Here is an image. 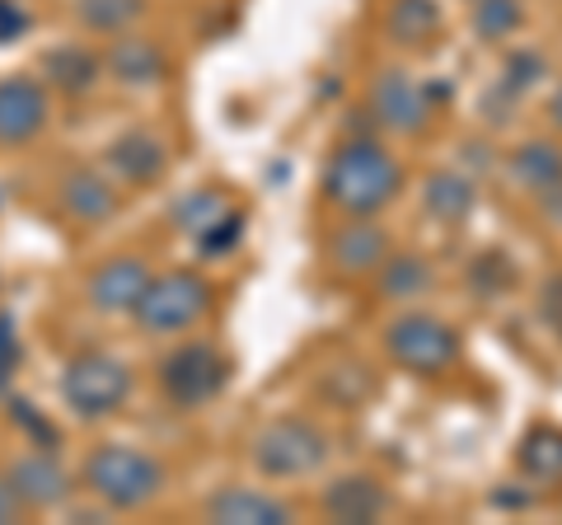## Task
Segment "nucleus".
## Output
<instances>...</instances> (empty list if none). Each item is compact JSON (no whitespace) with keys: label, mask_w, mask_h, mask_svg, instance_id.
Segmentation results:
<instances>
[{"label":"nucleus","mask_w":562,"mask_h":525,"mask_svg":"<svg viewBox=\"0 0 562 525\" xmlns=\"http://www.w3.org/2000/svg\"><path fill=\"white\" fill-rule=\"evenodd\" d=\"M384 353L408 376H441L460 361V334L427 310H408L384 324Z\"/></svg>","instance_id":"7"},{"label":"nucleus","mask_w":562,"mask_h":525,"mask_svg":"<svg viewBox=\"0 0 562 525\" xmlns=\"http://www.w3.org/2000/svg\"><path fill=\"white\" fill-rule=\"evenodd\" d=\"M535 202H539V216H549V225H562V179L553 188H543Z\"/></svg>","instance_id":"35"},{"label":"nucleus","mask_w":562,"mask_h":525,"mask_svg":"<svg viewBox=\"0 0 562 525\" xmlns=\"http://www.w3.org/2000/svg\"><path fill=\"white\" fill-rule=\"evenodd\" d=\"M10 417H14V427H24V432L33 436V446H43V450H52V446H57V442H61V436H57V427H52V423H47V417H43L38 409H33V404H29V399H14V404H10Z\"/></svg>","instance_id":"30"},{"label":"nucleus","mask_w":562,"mask_h":525,"mask_svg":"<svg viewBox=\"0 0 562 525\" xmlns=\"http://www.w3.org/2000/svg\"><path fill=\"white\" fill-rule=\"evenodd\" d=\"M390 254V231L371 216H347L328 235V268L338 277H375Z\"/></svg>","instance_id":"9"},{"label":"nucleus","mask_w":562,"mask_h":525,"mask_svg":"<svg viewBox=\"0 0 562 525\" xmlns=\"http://www.w3.org/2000/svg\"><path fill=\"white\" fill-rule=\"evenodd\" d=\"M231 192L225 188H198V192H188V198H179V206H173V225L188 235V239H198L202 231H211L225 212H231Z\"/></svg>","instance_id":"25"},{"label":"nucleus","mask_w":562,"mask_h":525,"mask_svg":"<svg viewBox=\"0 0 562 525\" xmlns=\"http://www.w3.org/2000/svg\"><path fill=\"white\" fill-rule=\"evenodd\" d=\"M549 118H553V127H562V85L549 94Z\"/></svg>","instance_id":"36"},{"label":"nucleus","mask_w":562,"mask_h":525,"mask_svg":"<svg viewBox=\"0 0 562 525\" xmlns=\"http://www.w3.org/2000/svg\"><path fill=\"white\" fill-rule=\"evenodd\" d=\"M103 71L117 85H127V90H150V85H160L169 76V57L155 38L132 29V33H122V38H113V47L103 52Z\"/></svg>","instance_id":"14"},{"label":"nucleus","mask_w":562,"mask_h":525,"mask_svg":"<svg viewBox=\"0 0 562 525\" xmlns=\"http://www.w3.org/2000/svg\"><path fill=\"white\" fill-rule=\"evenodd\" d=\"M473 287H479V295H483V301H492V295H502L506 287H512V262H506L502 254H483L479 262H473Z\"/></svg>","instance_id":"29"},{"label":"nucleus","mask_w":562,"mask_h":525,"mask_svg":"<svg viewBox=\"0 0 562 525\" xmlns=\"http://www.w3.org/2000/svg\"><path fill=\"white\" fill-rule=\"evenodd\" d=\"M202 516L211 525H286L295 521V506L281 502L272 493H262V488H221V493H211L202 502Z\"/></svg>","instance_id":"13"},{"label":"nucleus","mask_w":562,"mask_h":525,"mask_svg":"<svg viewBox=\"0 0 562 525\" xmlns=\"http://www.w3.org/2000/svg\"><path fill=\"white\" fill-rule=\"evenodd\" d=\"M109 169L117 183H132V188H155L169 169V146L160 142L155 132H122L109 142Z\"/></svg>","instance_id":"15"},{"label":"nucleus","mask_w":562,"mask_h":525,"mask_svg":"<svg viewBox=\"0 0 562 525\" xmlns=\"http://www.w3.org/2000/svg\"><path fill=\"white\" fill-rule=\"evenodd\" d=\"M328 432L310 417H272L268 427L254 436L249 446V460L262 479H305V474H319L328 465Z\"/></svg>","instance_id":"6"},{"label":"nucleus","mask_w":562,"mask_h":525,"mask_svg":"<svg viewBox=\"0 0 562 525\" xmlns=\"http://www.w3.org/2000/svg\"><path fill=\"white\" fill-rule=\"evenodd\" d=\"M516 465L535 483H562V427H530L520 436Z\"/></svg>","instance_id":"24"},{"label":"nucleus","mask_w":562,"mask_h":525,"mask_svg":"<svg viewBox=\"0 0 562 525\" xmlns=\"http://www.w3.org/2000/svg\"><path fill=\"white\" fill-rule=\"evenodd\" d=\"M80 483H85V493L99 498L109 512H140V506H150L165 493V465L140 446L103 442L85 455Z\"/></svg>","instance_id":"2"},{"label":"nucleus","mask_w":562,"mask_h":525,"mask_svg":"<svg viewBox=\"0 0 562 525\" xmlns=\"http://www.w3.org/2000/svg\"><path fill=\"white\" fill-rule=\"evenodd\" d=\"M244 225H249V216H244L239 206H231V212H225L216 225H211V231H202L192 244H198L202 258H225V254H235V244L244 239Z\"/></svg>","instance_id":"27"},{"label":"nucleus","mask_w":562,"mask_h":525,"mask_svg":"<svg viewBox=\"0 0 562 525\" xmlns=\"http://www.w3.org/2000/svg\"><path fill=\"white\" fill-rule=\"evenodd\" d=\"M506 174L516 179L520 192H539L553 188L562 179V146L553 142V136H530V142H520L512 150V160H506Z\"/></svg>","instance_id":"21"},{"label":"nucleus","mask_w":562,"mask_h":525,"mask_svg":"<svg viewBox=\"0 0 562 525\" xmlns=\"http://www.w3.org/2000/svg\"><path fill=\"white\" fill-rule=\"evenodd\" d=\"M29 29H33V14H29L24 0H0V47L20 43Z\"/></svg>","instance_id":"32"},{"label":"nucleus","mask_w":562,"mask_h":525,"mask_svg":"<svg viewBox=\"0 0 562 525\" xmlns=\"http://www.w3.org/2000/svg\"><path fill=\"white\" fill-rule=\"evenodd\" d=\"M211 295H216V287H211L202 272L169 268V272L150 277V287L140 291L132 320L146 338H169V334H183V328H192L202 320L211 310Z\"/></svg>","instance_id":"5"},{"label":"nucleus","mask_w":562,"mask_h":525,"mask_svg":"<svg viewBox=\"0 0 562 525\" xmlns=\"http://www.w3.org/2000/svg\"><path fill=\"white\" fill-rule=\"evenodd\" d=\"M132 399V371L127 361L103 353V347H80L61 366V404L80 423H103Z\"/></svg>","instance_id":"3"},{"label":"nucleus","mask_w":562,"mask_h":525,"mask_svg":"<svg viewBox=\"0 0 562 525\" xmlns=\"http://www.w3.org/2000/svg\"><path fill=\"white\" fill-rule=\"evenodd\" d=\"M431 287H436V272L422 254H390L384 268L375 272V295H384V301H417Z\"/></svg>","instance_id":"22"},{"label":"nucleus","mask_w":562,"mask_h":525,"mask_svg":"<svg viewBox=\"0 0 562 525\" xmlns=\"http://www.w3.org/2000/svg\"><path fill=\"white\" fill-rule=\"evenodd\" d=\"M150 0H76V24L85 33H103V38H122L146 20Z\"/></svg>","instance_id":"23"},{"label":"nucleus","mask_w":562,"mask_h":525,"mask_svg":"<svg viewBox=\"0 0 562 525\" xmlns=\"http://www.w3.org/2000/svg\"><path fill=\"white\" fill-rule=\"evenodd\" d=\"M52 99L47 85L33 76H5L0 80V146H29L47 127Z\"/></svg>","instance_id":"11"},{"label":"nucleus","mask_w":562,"mask_h":525,"mask_svg":"<svg viewBox=\"0 0 562 525\" xmlns=\"http://www.w3.org/2000/svg\"><path fill=\"white\" fill-rule=\"evenodd\" d=\"M5 479L29 512H57V506H66L70 493H76V483H70V474L57 465V455L43 450V446L29 450V455H14L5 465Z\"/></svg>","instance_id":"10"},{"label":"nucleus","mask_w":562,"mask_h":525,"mask_svg":"<svg viewBox=\"0 0 562 525\" xmlns=\"http://www.w3.org/2000/svg\"><path fill=\"white\" fill-rule=\"evenodd\" d=\"M324 516L328 521H342V525H375L384 512H390V493L384 483L371 474H342L324 488Z\"/></svg>","instance_id":"16"},{"label":"nucleus","mask_w":562,"mask_h":525,"mask_svg":"<svg viewBox=\"0 0 562 525\" xmlns=\"http://www.w3.org/2000/svg\"><path fill=\"white\" fill-rule=\"evenodd\" d=\"M150 262L140 254H113L109 262H99L85 282V301H90L99 314H132L140 291L150 287Z\"/></svg>","instance_id":"12"},{"label":"nucleus","mask_w":562,"mask_h":525,"mask_svg":"<svg viewBox=\"0 0 562 525\" xmlns=\"http://www.w3.org/2000/svg\"><path fill=\"white\" fill-rule=\"evenodd\" d=\"M384 33H390V43L408 47V52L431 47L441 38V5H436V0H390Z\"/></svg>","instance_id":"20"},{"label":"nucleus","mask_w":562,"mask_h":525,"mask_svg":"<svg viewBox=\"0 0 562 525\" xmlns=\"http://www.w3.org/2000/svg\"><path fill=\"white\" fill-rule=\"evenodd\" d=\"M43 76L47 85H57V94H90L99 76H109L103 71V57L90 47H80V43H57V47H47L43 52Z\"/></svg>","instance_id":"18"},{"label":"nucleus","mask_w":562,"mask_h":525,"mask_svg":"<svg viewBox=\"0 0 562 525\" xmlns=\"http://www.w3.org/2000/svg\"><path fill=\"white\" fill-rule=\"evenodd\" d=\"M473 202H479L473 174L436 169V174H427V183H422V206H427V216L441 221V225H464Z\"/></svg>","instance_id":"19"},{"label":"nucleus","mask_w":562,"mask_h":525,"mask_svg":"<svg viewBox=\"0 0 562 525\" xmlns=\"http://www.w3.org/2000/svg\"><path fill=\"white\" fill-rule=\"evenodd\" d=\"M403 188V165L371 136H351L324 165V202L342 216H375Z\"/></svg>","instance_id":"1"},{"label":"nucleus","mask_w":562,"mask_h":525,"mask_svg":"<svg viewBox=\"0 0 562 525\" xmlns=\"http://www.w3.org/2000/svg\"><path fill=\"white\" fill-rule=\"evenodd\" d=\"M469 20L483 43H506L525 24V5L520 0H469Z\"/></svg>","instance_id":"26"},{"label":"nucleus","mask_w":562,"mask_h":525,"mask_svg":"<svg viewBox=\"0 0 562 525\" xmlns=\"http://www.w3.org/2000/svg\"><path fill=\"white\" fill-rule=\"evenodd\" d=\"M24 516V502H20V493L10 488V479L0 474V525H14Z\"/></svg>","instance_id":"34"},{"label":"nucleus","mask_w":562,"mask_h":525,"mask_svg":"<svg viewBox=\"0 0 562 525\" xmlns=\"http://www.w3.org/2000/svg\"><path fill=\"white\" fill-rule=\"evenodd\" d=\"M539 320L549 324L553 338H562V272H553L549 282L539 287Z\"/></svg>","instance_id":"33"},{"label":"nucleus","mask_w":562,"mask_h":525,"mask_svg":"<svg viewBox=\"0 0 562 525\" xmlns=\"http://www.w3.org/2000/svg\"><path fill=\"white\" fill-rule=\"evenodd\" d=\"M543 76H549V62H543L539 52L525 47V52H512V57H506V76L502 80L512 85L516 94H530L535 85H543Z\"/></svg>","instance_id":"28"},{"label":"nucleus","mask_w":562,"mask_h":525,"mask_svg":"<svg viewBox=\"0 0 562 525\" xmlns=\"http://www.w3.org/2000/svg\"><path fill=\"white\" fill-rule=\"evenodd\" d=\"M366 109H371V118L380 122L384 132L417 136L431 122V90L427 85H417L403 66H384V71H375V80H371V99H366Z\"/></svg>","instance_id":"8"},{"label":"nucleus","mask_w":562,"mask_h":525,"mask_svg":"<svg viewBox=\"0 0 562 525\" xmlns=\"http://www.w3.org/2000/svg\"><path fill=\"white\" fill-rule=\"evenodd\" d=\"M61 206H66L70 221H80V225H103V221L117 216V188L103 179L99 169L80 165V169H70L66 179H61Z\"/></svg>","instance_id":"17"},{"label":"nucleus","mask_w":562,"mask_h":525,"mask_svg":"<svg viewBox=\"0 0 562 525\" xmlns=\"http://www.w3.org/2000/svg\"><path fill=\"white\" fill-rule=\"evenodd\" d=\"M231 371H235V366H231V357H225L221 343L192 338V343L173 347L169 357H160V366H155V380H160V394L179 413H198V409L211 404V399L225 394Z\"/></svg>","instance_id":"4"},{"label":"nucleus","mask_w":562,"mask_h":525,"mask_svg":"<svg viewBox=\"0 0 562 525\" xmlns=\"http://www.w3.org/2000/svg\"><path fill=\"white\" fill-rule=\"evenodd\" d=\"M20 361H24V347H20V334H14V320L0 314V390H5L10 376L20 371Z\"/></svg>","instance_id":"31"}]
</instances>
